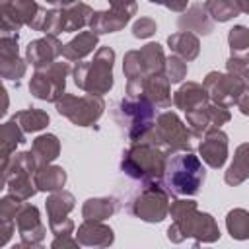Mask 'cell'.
Segmentation results:
<instances>
[{
	"instance_id": "obj_1",
	"label": "cell",
	"mask_w": 249,
	"mask_h": 249,
	"mask_svg": "<svg viewBox=\"0 0 249 249\" xmlns=\"http://www.w3.org/2000/svg\"><path fill=\"white\" fill-rule=\"evenodd\" d=\"M171 226L167 228V239L171 243H183L193 237L196 243H214L220 239L216 220L208 212H200L195 200L177 198L169 204Z\"/></svg>"
},
{
	"instance_id": "obj_2",
	"label": "cell",
	"mask_w": 249,
	"mask_h": 249,
	"mask_svg": "<svg viewBox=\"0 0 249 249\" xmlns=\"http://www.w3.org/2000/svg\"><path fill=\"white\" fill-rule=\"evenodd\" d=\"M204 177L206 171L198 156H195L191 150L173 152L167 156L161 185L167 189L169 195L193 196L200 191Z\"/></svg>"
},
{
	"instance_id": "obj_3",
	"label": "cell",
	"mask_w": 249,
	"mask_h": 249,
	"mask_svg": "<svg viewBox=\"0 0 249 249\" xmlns=\"http://www.w3.org/2000/svg\"><path fill=\"white\" fill-rule=\"evenodd\" d=\"M167 152L161 150L158 144L150 140H138L132 142V146L123 154L121 169L136 181L146 183H158L163 177Z\"/></svg>"
},
{
	"instance_id": "obj_4",
	"label": "cell",
	"mask_w": 249,
	"mask_h": 249,
	"mask_svg": "<svg viewBox=\"0 0 249 249\" xmlns=\"http://www.w3.org/2000/svg\"><path fill=\"white\" fill-rule=\"evenodd\" d=\"M113 62L115 51L111 47H99L89 62H78L74 66V84L86 93H109V89L113 88Z\"/></svg>"
},
{
	"instance_id": "obj_5",
	"label": "cell",
	"mask_w": 249,
	"mask_h": 249,
	"mask_svg": "<svg viewBox=\"0 0 249 249\" xmlns=\"http://www.w3.org/2000/svg\"><path fill=\"white\" fill-rule=\"evenodd\" d=\"M115 121L130 142H138L148 134L156 121V105L146 97H130L119 101Z\"/></svg>"
},
{
	"instance_id": "obj_6",
	"label": "cell",
	"mask_w": 249,
	"mask_h": 249,
	"mask_svg": "<svg viewBox=\"0 0 249 249\" xmlns=\"http://www.w3.org/2000/svg\"><path fill=\"white\" fill-rule=\"evenodd\" d=\"M191 136H193L191 128L177 117V113L165 111L156 117L154 126L140 140H150V142L158 144L161 150H165L167 154H173V152L191 150L193 148Z\"/></svg>"
},
{
	"instance_id": "obj_7",
	"label": "cell",
	"mask_w": 249,
	"mask_h": 249,
	"mask_svg": "<svg viewBox=\"0 0 249 249\" xmlns=\"http://www.w3.org/2000/svg\"><path fill=\"white\" fill-rule=\"evenodd\" d=\"M47 10L35 0H0V35H18L21 25L41 31Z\"/></svg>"
},
{
	"instance_id": "obj_8",
	"label": "cell",
	"mask_w": 249,
	"mask_h": 249,
	"mask_svg": "<svg viewBox=\"0 0 249 249\" xmlns=\"http://www.w3.org/2000/svg\"><path fill=\"white\" fill-rule=\"evenodd\" d=\"M54 105L58 115L66 117L76 126H93L105 111L103 97L93 93H86V95L62 93V97Z\"/></svg>"
},
{
	"instance_id": "obj_9",
	"label": "cell",
	"mask_w": 249,
	"mask_h": 249,
	"mask_svg": "<svg viewBox=\"0 0 249 249\" xmlns=\"http://www.w3.org/2000/svg\"><path fill=\"white\" fill-rule=\"evenodd\" d=\"M70 74L68 60H54L45 68H37L29 80V91L33 97L56 103L66 88V76Z\"/></svg>"
},
{
	"instance_id": "obj_10",
	"label": "cell",
	"mask_w": 249,
	"mask_h": 249,
	"mask_svg": "<svg viewBox=\"0 0 249 249\" xmlns=\"http://www.w3.org/2000/svg\"><path fill=\"white\" fill-rule=\"evenodd\" d=\"M169 193L163 185L158 183H146L142 187V191L130 200V214L144 220V222H150V224H156V222H161L165 220V216L169 214Z\"/></svg>"
},
{
	"instance_id": "obj_11",
	"label": "cell",
	"mask_w": 249,
	"mask_h": 249,
	"mask_svg": "<svg viewBox=\"0 0 249 249\" xmlns=\"http://www.w3.org/2000/svg\"><path fill=\"white\" fill-rule=\"evenodd\" d=\"M230 119H231V115H230L228 107L208 101L202 107L187 113V126L191 128L193 136L204 138L206 134L222 128V124H226Z\"/></svg>"
},
{
	"instance_id": "obj_12",
	"label": "cell",
	"mask_w": 249,
	"mask_h": 249,
	"mask_svg": "<svg viewBox=\"0 0 249 249\" xmlns=\"http://www.w3.org/2000/svg\"><path fill=\"white\" fill-rule=\"evenodd\" d=\"M204 89L210 97V101L218 103V105H224V107H231L235 105L239 93L243 91V88L247 86V82L231 76V74H224V72H208L206 78H204Z\"/></svg>"
},
{
	"instance_id": "obj_13",
	"label": "cell",
	"mask_w": 249,
	"mask_h": 249,
	"mask_svg": "<svg viewBox=\"0 0 249 249\" xmlns=\"http://www.w3.org/2000/svg\"><path fill=\"white\" fill-rule=\"evenodd\" d=\"M16 228H18V233L21 237V245H25V247L41 245L45 239V233H47V228L43 226L41 216H39V208L29 204V202H23L21 208L18 210Z\"/></svg>"
},
{
	"instance_id": "obj_14",
	"label": "cell",
	"mask_w": 249,
	"mask_h": 249,
	"mask_svg": "<svg viewBox=\"0 0 249 249\" xmlns=\"http://www.w3.org/2000/svg\"><path fill=\"white\" fill-rule=\"evenodd\" d=\"M58 56H62V43L56 39V35H45L41 39H35L25 49V60L35 70L53 64Z\"/></svg>"
},
{
	"instance_id": "obj_15",
	"label": "cell",
	"mask_w": 249,
	"mask_h": 249,
	"mask_svg": "<svg viewBox=\"0 0 249 249\" xmlns=\"http://www.w3.org/2000/svg\"><path fill=\"white\" fill-rule=\"evenodd\" d=\"M198 154L206 165L220 169L228 160V134L220 128L206 134L198 146Z\"/></svg>"
},
{
	"instance_id": "obj_16",
	"label": "cell",
	"mask_w": 249,
	"mask_h": 249,
	"mask_svg": "<svg viewBox=\"0 0 249 249\" xmlns=\"http://www.w3.org/2000/svg\"><path fill=\"white\" fill-rule=\"evenodd\" d=\"M76 239L86 247H109L115 241V233L101 220H84L78 226Z\"/></svg>"
},
{
	"instance_id": "obj_17",
	"label": "cell",
	"mask_w": 249,
	"mask_h": 249,
	"mask_svg": "<svg viewBox=\"0 0 249 249\" xmlns=\"http://www.w3.org/2000/svg\"><path fill=\"white\" fill-rule=\"evenodd\" d=\"M171 82L167 80L165 74H152L142 78L140 82V93L138 97L150 99L156 107H169L171 105V91H169Z\"/></svg>"
},
{
	"instance_id": "obj_18",
	"label": "cell",
	"mask_w": 249,
	"mask_h": 249,
	"mask_svg": "<svg viewBox=\"0 0 249 249\" xmlns=\"http://www.w3.org/2000/svg\"><path fill=\"white\" fill-rule=\"evenodd\" d=\"M177 25L181 27V31H191V33H198V35H208L214 27V19L208 16V12L204 10V4H195L189 10L183 12V16L177 19Z\"/></svg>"
},
{
	"instance_id": "obj_19",
	"label": "cell",
	"mask_w": 249,
	"mask_h": 249,
	"mask_svg": "<svg viewBox=\"0 0 249 249\" xmlns=\"http://www.w3.org/2000/svg\"><path fill=\"white\" fill-rule=\"evenodd\" d=\"M208 101H210V97H208L204 86L202 84H196V82H187V84H183L173 93V105L177 109H183L185 113L195 111V109L202 107Z\"/></svg>"
},
{
	"instance_id": "obj_20",
	"label": "cell",
	"mask_w": 249,
	"mask_h": 249,
	"mask_svg": "<svg viewBox=\"0 0 249 249\" xmlns=\"http://www.w3.org/2000/svg\"><path fill=\"white\" fill-rule=\"evenodd\" d=\"M95 47H97V33H93L91 29L82 31L66 45H62V58L68 62H80L82 58L91 54Z\"/></svg>"
},
{
	"instance_id": "obj_21",
	"label": "cell",
	"mask_w": 249,
	"mask_h": 249,
	"mask_svg": "<svg viewBox=\"0 0 249 249\" xmlns=\"http://www.w3.org/2000/svg\"><path fill=\"white\" fill-rule=\"evenodd\" d=\"M128 21H130L128 14H123V12H117V10L109 8L105 12H93V16L89 19V29L97 35L115 33V31H121Z\"/></svg>"
},
{
	"instance_id": "obj_22",
	"label": "cell",
	"mask_w": 249,
	"mask_h": 249,
	"mask_svg": "<svg viewBox=\"0 0 249 249\" xmlns=\"http://www.w3.org/2000/svg\"><path fill=\"white\" fill-rule=\"evenodd\" d=\"M245 179H249V142H243L235 148L233 160H231L228 171L224 173V181L230 187H237Z\"/></svg>"
},
{
	"instance_id": "obj_23",
	"label": "cell",
	"mask_w": 249,
	"mask_h": 249,
	"mask_svg": "<svg viewBox=\"0 0 249 249\" xmlns=\"http://www.w3.org/2000/svg\"><path fill=\"white\" fill-rule=\"evenodd\" d=\"M167 45L173 51V54L181 56L183 60H195L200 53V41L191 31H177L167 37Z\"/></svg>"
},
{
	"instance_id": "obj_24",
	"label": "cell",
	"mask_w": 249,
	"mask_h": 249,
	"mask_svg": "<svg viewBox=\"0 0 249 249\" xmlns=\"http://www.w3.org/2000/svg\"><path fill=\"white\" fill-rule=\"evenodd\" d=\"M35 185L39 191H45V193H53V191H58L64 187L66 183V171L60 167V165H53V163H47V165H39L35 175Z\"/></svg>"
},
{
	"instance_id": "obj_25",
	"label": "cell",
	"mask_w": 249,
	"mask_h": 249,
	"mask_svg": "<svg viewBox=\"0 0 249 249\" xmlns=\"http://www.w3.org/2000/svg\"><path fill=\"white\" fill-rule=\"evenodd\" d=\"M74 195L64 191V189H58V191H53L49 196H47V216H49V222H56V220H64L68 218V214L74 210Z\"/></svg>"
},
{
	"instance_id": "obj_26",
	"label": "cell",
	"mask_w": 249,
	"mask_h": 249,
	"mask_svg": "<svg viewBox=\"0 0 249 249\" xmlns=\"http://www.w3.org/2000/svg\"><path fill=\"white\" fill-rule=\"evenodd\" d=\"M31 154L37 165L53 163L60 154V140L54 134H39L31 144Z\"/></svg>"
},
{
	"instance_id": "obj_27",
	"label": "cell",
	"mask_w": 249,
	"mask_h": 249,
	"mask_svg": "<svg viewBox=\"0 0 249 249\" xmlns=\"http://www.w3.org/2000/svg\"><path fill=\"white\" fill-rule=\"evenodd\" d=\"M25 142V132L21 130V126L10 119L2 124V132H0V156H2V165L10 160V156L14 154L16 146Z\"/></svg>"
},
{
	"instance_id": "obj_28",
	"label": "cell",
	"mask_w": 249,
	"mask_h": 249,
	"mask_svg": "<svg viewBox=\"0 0 249 249\" xmlns=\"http://www.w3.org/2000/svg\"><path fill=\"white\" fill-rule=\"evenodd\" d=\"M37 167H39V165H37V161H35L31 150H29V152L12 154L10 160L2 165V181H4V185H6V181H8L10 177L18 175V173H31V175H35Z\"/></svg>"
},
{
	"instance_id": "obj_29",
	"label": "cell",
	"mask_w": 249,
	"mask_h": 249,
	"mask_svg": "<svg viewBox=\"0 0 249 249\" xmlns=\"http://www.w3.org/2000/svg\"><path fill=\"white\" fill-rule=\"evenodd\" d=\"M117 210V200L111 196H95L88 198L82 206V218L84 220H107Z\"/></svg>"
},
{
	"instance_id": "obj_30",
	"label": "cell",
	"mask_w": 249,
	"mask_h": 249,
	"mask_svg": "<svg viewBox=\"0 0 249 249\" xmlns=\"http://www.w3.org/2000/svg\"><path fill=\"white\" fill-rule=\"evenodd\" d=\"M91 16H93V10L84 2H76L72 6H66L64 8V33L84 29L86 25H89Z\"/></svg>"
},
{
	"instance_id": "obj_31",
	"label": "cell",
	"mask_w": 249,
	"mask_h": 249,
	"mask_svg": "<svg viewBox=\"0 0 249 249\" xmlns=\"http://www.w3.org/2000/svg\"><path fill=\"white\" fill-rule=\"evenodd\" d=\"M12 119L21 126V130H23L25 134L39 132V130H43V128L49 124V115H47V111H43V109H35V107L18 111Z\"/></svg>"
},
{
	"instance_id": "obj_32",
	"label": "cell",
	"mask_w": 249,
	"mask_h": 249,
	"mask_svg": "<svg viewBox=\"0 0 249 249\" xmlns=\"http://www.w3.org/2000/svg\"><path fill=\"white\" fill-rule=\"evenodd\" d=\"M140 56H142V62H144V68H146V74L152 76V74H163L165 70V54H163V49L160 43H148L140 49Z\"/></svg>"
},
{
	"instance_id": "obj_33",
	"label": "cell",
	"mask_w": 249,
	"mask_h": 249,
	"mask_svg": "<svg viewBox=\"0 0 249 249\" xmlns=\"http://www.w3.org/2000/svg\"><path fill=\"white\" fill-rule=\"evenodd\" d=\"M231 56L249 64V29L245 25H233L228 33Z\"/></svg>"
},
{
	"instance_id": "obj_34",
	"label": "cell",
	"mask_w": 249,
	"mask_h": 249,
	"mask_svg": "<svg viewBox=\"0 0 249 249\" xmlns=\"http://www.w3.org/2000/svg\"><path fill=\"white\" fill-rule=\"evenodd\" d=\"M226 228L233 239H237V241L249 239V212L243 208L230 210L226 216Z\"/></svg>"
},
{
	"instance_id": "obj_35",
	"label": "cell",
	"mask_w": 249,
	"mask_h": 249,
	"mask_svg": "<svg viewBox=\"0 0 249 249\" xmlns=\"http://www.w3.org/2000/svg\"><path fill=\"white\" fill-rule=\"evenodd\" d=\"M204 10L208 12V16L214 21H230L235 16H239V8L235 4V0H206L204 2Z\"/></svg>"
},
{
	"instance_id": "obj_36",
	"label": "cell",
	"mask_w": 249,
	"mask_h": 249,
	"mask_svg": "<svg viewBox=\"0 0 249 249\" xmlns=\"http://www.w3.org/2000/svg\"><path fill=\"white\" fill-rule=\"evenodd\" d=\"M6 187H8V191H10L14 196H18V198H21V200L31 198V196L39 191L37 185H35V179L31 181V173H18V175L10 177V179L6 181Z\"/></svg>"
},
{
	"instance_id": "obj_37",
	"label": "cell",
	"mask_w": 249,
	"mask_h": 249,
	"mask_svg": "<svg viewBox=\"0 0 249 249\" xmlns=\"http://www.w3.org/2000/svg\"><path fill=\"white\" fill-rule=\"evenodd\" d=\"M25 62L21 60L19 54H12V56H0V74L4 80H19L25 74Z\"/></svg>"
},
{
	"instance_id": "obj_38",
	"label": "cell",
	"mask_w": 249,
	"mask_h": 249,
	"mask_svg": "<svg viewBox=\"0 0 249 249\" xmlns=\"http://www.w3.org/2000/svg\"><path fill=\"white\" fill-rule=\"evenodd\" d=\"M123 72L126 80H142L146 78V68L140 56V51H128L123 58Z\"/></svg>"
},
{
	"instance_id": "obj_39",
	"label": "cell",
	"mask_w": 249,
	"mask_h": 249,
	"mask_svg": "<svg viewBox=\"0 0 249 249\" xmlns=\"http://www.w3.org/2000/svg\"><path fill=\"white\" fill-rule=\"evenodd\" d=\"M41 31H43L45 35H58V33H64V8L47 10V16H45V21H43Z\"/></svg>"
},
{
	"instance_id": "obj_40",
	"label": "cell",
	"mask_w": 249,
	"mask_h": 249,
	"mask_svg": "<svg viewBox=\"0 0 249 249\" xmlns=\"http://www.w3.org/2000/svg\"><path fill=\"white\" fill-rule=\"evenodd\" d=\"M163 74L167 76V80L171 84H179L185 76H187V60H183L177 54H171L165 58V70Z\"/></svg>"
},
{
	"instance_id": "obj_41",
	"label": "cell",
	"mask_w": 249,
	"mask_h": 249,
	"mask_svg": "<svg viewBox=\"0 0 249 249\" xmlns=\"http://www.w3.org/2000/svg\"><path fill=\"white\" fill-rule=\"evenodd\" d=\"M21 204H23L21 198L14 196L12 193L6 195V196H2V200H0V218L16 220V214H18V210L21 208Z\"/></svg>"
},
{
	"instance_id": "obj_42",
	"label": "cell",
	"mask_w": 249,
	"mask_h": 249,
	"mask_svg": "<svg viewBox=\"0 0 249 249\" xmlns=\"http://www.w3.org/2000/svg\"><path fill=\"white\" fill-rule=\"evenodd\" d=\"M156 29H158V25H156V21L152 18H140L132 25V35L136 39H148V37H152L156 33Z\"/></svg>"
},
{
	"instance_id": "obj_43",
	"label": "cell",
	"mask_w": 249,
	"mask_h": 249,
	"mask_svg": "<svg viewBox=\"0 0 249 249\" xmlns=\"http://www.w3.org/2000/svg\"><path fill=\"white\" fill-rule=\"evenodd\" d=\"M226 70H228V74H231V76L249 84V66H247V62H243L235 56H230L228 62H226Z\"/></svg>"
},
{
	"instance_id": "obj_44",
	"label": "cell",
	"mask_w": 249,
	"mask_h": 249,
	"mask_svg": "<svg viewBox=\"0 0 249 249\" xmlns=\"http://www.w3.org/2000/svg\"><path fill=\"white\" fill-rule=\"evenodd\" d=\"M49 230L54 235H70L74 231V222L70 218L64 220H56V222H49Z\"/></svg>"
},
{
	"instance_id": "obj_45",
	"label": "cell",
	"mask_w": 249,
	"mask_h": 249,
	"mask_svg": "<svg viewBox=\"0 0 249 249\" xmlns=\"http://www.w3.org/2000/svg\"><path fill=\"white\" fill-rule=\"evenodd\" d=\"M109 4L117 12H123V14H128V16L136 14V0H109Z\"/></svg>"
},
{
	"instance_id": "obj_46",
	"label": "cell",
	"mask_w": 249,
	"mask_h": 249,
	"mask_svg": "<svg viewBox=\"0 0 249 249\" xmlns=\"http://www.w3.org/2000/svg\"><path fill=\"white\" fill-rule=\"evenodd\" d=\"M14 230H16V220H6V218H0V233H2V235H0V247L8 243V239L12 237Z\"/></svg>"
},
{
	"instance_id": "obj_47",
	"label": "cell",
	"mask_w": 249,
	"mask_h": 249,
	"mask_svg": "<svg viewBox=\"0 0 249 249\" xmlns=\"http://www.w3.org/2000/svg\"><path fill=\"white\" fill-rule=\"evenodd\" d=\"M80 245V241L78 239H74L72 237V233L70 235H54V239H53V243H51V247L53 249H64V247H78Z\"/></svg>"
},
{
	"instance_id": "obj_48",
	"label": "cell",
	"mask_w": 249,
	"mask_h": 249,
	"mask_svg": "<svg viewBox=\"0 0 249 249\" xmlns=\"http://www.w3.org/2000/svg\"><path fill=\"white\" fill-rule=\"evenodd\" d=\"M235 105H237V109H239L243 115H249V84H247V86L243 88V91L239 93Z\"/></svg>"
},
{
	"instance_id": "obj_49",
	"label": "cell",
	"mask_w": 249,
	"mask_h": 249,
	"mask_svg": "<svg viewBox=\"0 0 249 249\" xmlns=\"http://www.w3.org/2000/svg\"><path fill=\"white\" fill-rule=\"evenodd\" d=\"M161 4L171 12H185L189 0H161Z\"/></svg>"
},
{
	"instance_id": "obj_50",
	"label": "cell",
	"mask_w": 249,
	"mask_h": 249,
	"mask_svg": "<svg viewBox=\"0 0 249 249\" xmlns=\"http://www.w3.org/2000/svg\"><path fill=\"white\" fill-rule=\"evenodd\" d=\"M49 4H56V6H60V8H66V6H72V4H76L78 0H47Z\"/></svg>"
},
{
	"instance_id": "obj_51",
	"label": "cell",
	"mask_w": 249,
	"mask_h": 249,
	"mask_svg": "<svg viewBox=\"0 0 249 249\" xmlns=\"http://www.w3.org/2000/svg\"><path fill=\"white\" fill-rule=\"evenodd\" d=\"M235 4H237V8H239V12L249 14V0H235Z\"/></svg>"
},
{
	"instance_id": "obj_52",
	"label": "cell",
	"mask_w": 249,
	"mask_h": 249,
	"mask_svg": "<svg viewBox=\"0 0 249 249\" xmlns=\"http://www.w3.org/2000/svg\"><path fill=\"white\" fill-rule=\"evenodd\" d=\"M148 2H152V4H161V0H148Z\"/></svg>"
}]
</instances>
